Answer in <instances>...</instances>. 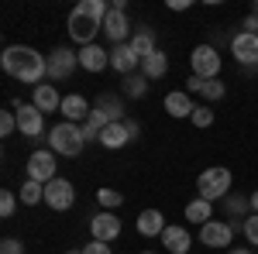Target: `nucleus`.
<instances>
[{
  "mask_svg": "<svg viewBox=\"0 0 258 254\" xmlns=\"http://www.w3.org/2000/svg\"><path fill=\"white\" fill-rule=\"evenodd\" d=\"M165 114L169 117H176V120H182V117H193V110H197V103L189 100V93L186 90H172L169 97H165Z\"/></svg>",
  "mask_w": 258,
  "mask_h": 254,
  "instance_id": "obj_16",
  "label": "nucleus"
},
{
  "mask_svg": "<svg viewBox=\"0 0 258 254\" xmlns=\"http://www.w3.org/2000/svg\"><path fill=\"white\" fill-rule=\"evenodd\" d=\"M62 117L69 120V124H86V117L93 114V107H90V100L80 97V93H69V97H62Z\"/></svg>",
  "mask_w": 258,
  "mask_h": 254,
  "instance_id": "obj_15",
  "label": "nucleus"
},
{
  "mask_svg": "<svg viewBox=\"0 0 258 254\" xmlns=\"http://www.w3.org/2000/svg\"><path fill=\"white\" fill-rule=\"evenodd\" d=\"M90 234H93V240L110 244V240H117V237H120V220L110 213V210H103V213H97L93 220H90Z\"/></svg>",
  "mask_w": 258,
  "mask_h": 254,
  "instance_id": "obj_12",
  "label": "nucleus"
},
{
  "mask_svg": "<svg viewBox=\"0 0 258 254\" xmlns=\"http://www.w3.org/2000/svg\"><path fill=\"white\" fill-rule=\"evenodd\" d=\"M107 4L103 0H80L73 11H69V38L76 41L80 48L93 45L100 31H103V18H107Z\"/></svg>",
  "mask_w": 258,
  "mask_h": 254,
  "instance_id": "obj_2",
  "label": "nucleus"
},
{
  "mask_svg": "<svg viewBox=\"0 0 258 254\" xmlns=\"http://www.w3.org/2000/svg\"><path fill=\"white\" fill-rule=\"evenodd\" d=\"M141 254H155V251H141Z\"/></svg>",
  "mask_w": 258,
  "mask_h": 254,
  "instance_id": "obj_45",
  "label": "nucleus"
},
{
  "mask_svg": "<svg viewBox=\"0 0 258 254\" xmlns=\"http://www.w3.org/2000/svg\"><path fill=\"white\" fill-rule=\"evenodd\" d=\"M138 65H141V59L135 55L131 41L110 48V69H114V72H120V76H135V69H138Z\"/></svg>",
  "mask_w": 258,
  "mask_h": 254,
  "instance_id": "obj_14",
  "label": "nucleus"
},
{
  "mask_svg": "<svg viewBox=\"0 0 258 254\" xmlns=\"http://www.w3.org/2000/svg\"><path fill=\"white\" fill-rule=\"evenodd\" d=\"M80 127H83V137H86V141H100L103 127H107V120H103V114H97V110H93V114L86 117V124H80Z\"/></svg>",
  "mask_w": 258,
  "mask_h": 254,
  "instance_id": "obj_28",
  "label": "nucleus"
},
{
  "mask_svg": "<svg viewBox=\"0 0 258 254\" xmlns=\"http://www.w3.org/2000/svg\"><path fill=\"white\" fill-rule=\"evenodd\" d=\"M241 28H244V31H248V35H258V18H255V14H248V18H244V24H241Z\"/></svg>",
  "mask_w": 258,
  "mask_h": 254,
  "instance_id": "obj_39",
  "label": "nucleus"
},
{
  "mask_svg": "<svg viewBox=\"0 0 258 254\" xmlns=\"http://www.w3.org/2000/svg\"><path fill=\"white\" fill-rule=\"evenodd\" d=\"M48 148H52L55 155H66V158L83 155V148H86L83 127H80V124H69V120L55 124V127L48 131Z\"/></svg>",
  "mask_w": 258,
  "mask_h": 254,
  "instance_id": "obj_3",
  "label": "nucleus"
},
{
  "mask_svg": "<svg viewBox=\"0 0 258 254\" xmlns=\"http://www.w3.org/2000/svg\"><path fill=\"white\" fill-rule=\"evenodd\" d=\"M80 65L86 72H103L110 65V52H103L100 45H86V48H80Z\"/></svg>",
  "mask_w": 258,
  "mask_h": 254,
  "instance_id": "obj_21",
  "label": "nucleus"
},
{
  "mask_svg": "<svg viewBox=\"0 0 258 254\" xmlns=\"http://www.w3.org/2000/svg\"><path fill=\"white\" fill-rule=\"evenodd\" d=\"M241 234H244V240H248L251 247H258V213H251L248 220H244V227H241Z\"/></svg>",
  "mask_w": 258,
  "mask_h": 254,
  "instance_id": "obj_33",
  "label": "nucleus"
},
{
  "mask_svg": "<svg viewBox=\"0 0 258 254\" xmlns=\"http://www.w3.org/2000/svg\"><path fill=\"white\" fill-rule=\"evenodd\" d=\"M0 254H24V244H21L18 237H4L0 240Z\"/></svg>",
  "mask_w": 258,
  "mask_h": 254,
  "instance_id": "obj_36",
  "label": "nucleus"
},
{
  "mask_svg": "<svg viewBox=\"0 0 258 254\" xmlns=\"http://www.w3.org/2000/svg\"><path fill=\"white\" fill-rule=\"evenodd\" d=\"M165 72H169V55H165L162 48H159V52H152L148 59H141V76H145V79H162Z\"/></svg>",
  "mask_w": 258,
  "mask_h": 254,
  "instance_id": "obj_23",
  "label": "nucleus"
},
{
  "mask_svg": "<svg viewBox=\"0 0 258 254\" xmlns=\"http://www.w3.org/2000/svg\"><path fill=\"white\" fill-rule=\"evenodd\" d=\"M83 254H110V247H107L103 240H90V244L83 247Z\"/></svg>",
  "mask_w": 258,
  "mask_h": 254,
  "instance_id": "obj_37",
  "label": "nucleus"
},
{
  "mask_svg": "<svg viewBox=\"0 0 258 254\" xmlns=\"http://www.w3.org/2000/svg\"><path fill=\"white\" fill-rule=\"evenodd\" d=\"M131 141V131H127V120H120V124H107L103 127V134H100V144L103 148H110V151H117Z\"/></svg>",
  "mask_w": 258,
  "mask_h": 254,
  "instance_id": "obj_22",
  "label": "nucleus"
},
{
  "mask_svg": "<svg viewBox=\"0 0 258 254\" xmlns=\"http://www.w3.org/2000/svg\"><path fill=\"white\" fill-rule=\"evenodd\" d=\"M251 14H255V18H258V0H255V7H251Z\"/></svg>",
  "mask_w": 258,
  "mask_h": 254,
  "instance_id": "obj_44",
  "label": "nucleus"
},
{
  "mask_svg": "<svg viewBox=\"0 0 258 254\" xmlns=\"http://www.w3.org/2000/svg\"><path fill=\"white\" fill-rule=\"evenodd\" d=\"M248 199H251V213H258V189L251 196H248Z\"/></svg>",
  "mask_w": 258,
  "mask_h": 254,
  "instance_id": "obj_42",
  "label": "nucleus"
},
{
  "mask_svg": "<svg viewBox=\"0 0 258 254\" xmlns=\"http://www.w3.org/2000/svg\"><path fill=\"white\" fill-rule=\"evenodd\" d=\"M55 168H59V165H55V151H45V148H41V151H35V155L28 158V179H31V182L48 186L52 179H59Z\"/></svg>",
  "mask_w": 258,
  "mask_h": 254,
  "instance_id": "obj_8",
  "label": "nucleus"
},
{
  "mask_svg": "<svg viewBox=\"0 0 258 254\" xmlns=\"http://www.w3.org/2000/svg\"><path fill=\"white\" fill-rule=\"evenodd\" d=\"M14 210H18V196L11 193V189H4V193H0V216H4V220H11Z\"/></svg>",
  "mask_w": 258,
  "mask_h": 254,
  "instance_id": "obj_32",
  "label": "nucleus"
},
{
  "mask_svg": "<svg viewBox=\"0 0 258 254\" xmlns=\"http://www.w3.org/2000/svg\"><path fill=\"white\" fill-rule=\"evenodd\" d=\"M93 110L103 114L107 124H120V120H127V117H124V100L114 97V93H100L97 103H93Z\"/></svg>",
  "mask_w": 258,
  "mask_h": 254,
  "instance_id": "obj_17",
  "label": "nucleus"
},
{
  "mask_svg": "<svg viewBox=\"0 0 258 254\" xmlns=\"http://www.w3.org/2000/svg\"><path fill=\"white\" fill-rule=\"evenodd\" d=\"M45 203H48V210H69L73 203H76V189H73V182L69 179H52L48 186H45Z\"/></svg>",
  "mask_w": 258,
  "mask_h": 254,
  "instance_id": "obj_9",
  "label": "nucleus"
},
{
  "mask_svg": "<svg viewBox=\"0 0 258 254\" xmlns=\"http://www.w3.org/2000/svg\"><path fill=\"white\" fill-rule=\"evenodd\" d=\"M231 52H234L238 65H258V35H248V31L234 35L231 38Z\"/></svg>",
  "mask_w": 258,
  "mask_h": 254,
  "instance_id": "obj_13",
  "label": "nucleus"
},
{
  "mask_svg": "<svg viewBox=\"0 0 258 254\" xmlns=\"http://www.w3.org/2000/svg\"><path fill=\"white\" fill-rule=\"evenodd\" d=\"M14 131H18V114H14V110H4V114H0V134L11 137Z\"/></svg>",
  "mask_w": 258,
  "mask_h": 254,
  "instance_id": "obj_34",
  "label": "nucleus"
},
{
  "mask_svg": "<svg viewBox=\"0 0 258 254\" xmlns=\"http://www.w3.org/2000/svg\"><path fill=\"white\" fill-rule=\"evenodd\" d=\"M165 216H162V210H141L138 213V234L141 237H162L165 234Z\"/></svg>",
  "mask_w": 258,
  "mask_h": 254,
  "instance_id": "obj_20",
  "label": "nucleus"
},
{
  "mask_svg": "<svg viewBox=\"0 0 258 254\" xmlns=\"http://www.w3.org/2000/svg\"><path fill=\"white\" fill-rule=\"evenodd\" d=\"M76 65H80V52H73V48L59 45V48L48 55V79H55V82H66V79L76 72Z\"/></svg>",
  "mask_w": 258,
  "mask_h": 254,
  "instance_id": "obj_7",
  "label": "nucleus"
},
{
  "mask_svg": "<svg viewBox=\"0 0 258 254\" xmlns=\"http://www.w3.org/2000/svg\"><path fill=\"white\" fill-rule=\"evenodd\" d=\"M189 65H193V76H200V79H217L220 69H224V62H220L214 45H197L193 55H189Z\"/></svg>",
  "mask_w": 258,
  "mask_h": 254,
  "instance_id": "obj_5",
  "label": "nucleus"
},
{
  "mask_svg": "<svg viewBox=\"0 0 258 254\" xmlns=\"http://www.w3.org/2000/svg\"><path fill=\"white\" fill-rule=\"evenodd\" d=\"M0 65H4L7 76L21 79L28 86H41L48 79V59L41 52H35L31 45H7L4 55H0Z\"/></svg>",
  "mask_w": 258,
  "mask_h": 254,
  "instance_id": "obj_1",
  "label": "nucleus"
},
{
  "mask_svg": "<svg viewBox=\"0 0 258 254\" xmlns=\"http://www.w3.org/2000/svg\"><path fill=\"white\" fill-rule=\"evenodd\" d=\"M189 120H193L197 127H210V124H214V110H210V107H197Z\"/></svg>",
  "mask_w": 258,
  "mask_h": 254,
  "instance_id": "obj_35",
  "label": "nucleus"
},
{
  "mask_svg": "<svg viewBox=\"0 0 258 254\" xmlns=\"http://www.w3.org/2000/svg\"><path fill=\"white\" fill-rule=\"evenodd\" d=\"M203 97L210 100V103H217V100L227 97V86H224L220 79H207V82H203Z\"/></svg>",
  "mask_w": 258,
  "mask_h": 254,
  "instance_id": "obj_31",
  "label": "nucleus"
},
{
  "mask_svg": "<svg viewBox=\"0 0 258 254\" xmlns=\"http://www.w3.org/2000/svg\"><path fill=\"white\" fill-rule=\"evenodd\" d=\"M97 203L103 206V210H110V213H114L120 203H124V196H120L117 189H107V186H103V189H97Z\"/></svg>",
  "mask_w": 258,
  "mask_h": 254,
  "instance_id": "obj_30",
  "label": "nucleus"
},
{
  "mask_svg": "<svg viewBox=\"0 0 258 254\" xmlns=\"http://www.w3.org/2000/svg\"><path fill=\"white\" fill-rule=\"evenodd\" d=\"M103 35L114 41V45H127V35H131V21H127V14L117 11V7H110L107 18H103Z\"/></svg>",
  "mask_w": 258,
  "mask_h": 254,
  "instance_id": "obj_11",
  "label": "nucleus"
},
{
  "mask_svg": "<svg viewBox=\"0 0 258 254\" xmlns=\"http://www.w3.org/2000/svg\"><path fill=\"white\" fill-rule=\"evenodd\" d=\"M231 168H224V165H214V168H207V172H200L197 179V193L200 199H207V203H214V199H227L231 196Z\"/></svg>",
  "mask_w": 258,
  "mask_h": 254,
  "instance_id": "obj_4",
  "label": "nucleus"
},
{
  "mask_svg": "<svg viewBox=\"0 0 258 254\" xmlns=\"http://www.w3.org/2000/svg\"><path fill=\"white\" fill-rule=\"evenodd\" d=\"M69 254H83V251H69Z\"/></svg>",
  "mask_w": 258,
  "mask_h": 254,
  "instance_id": "obj_46",
  "label": "nucleus"
},
{
  "mask_svg": "<svg viewBox=\"0 0 258 254\" xmlns=\"http://www.w3.org/2000/svg\"><path fill=\"white\" fill-rule=\"evenodd\" d=\"M224 213L231 216V223H234V220H248V216H251V199H244V196H227V199H224Z\"/></svg>",
  "mask_w": 258,
  "mask_h": 254,
  "instance_id": "obj_26",
  "label": "nucleus"
},
{
  "mask_svg": "<svg viewBox=\"0 0 258 254\" xmlns=\"http://www.w3.org/2000/svg\"><path fill=\"white\" fill-rule=\"evenodd\" d=\"M200 240H203L207 247H231V240H234V227L224 223V220H210V223L200 227Z\"/></svg>",
  "mask_w": 258,
  "mask_h": 254,
  "instance_id": "obj_10",
  "label": "nucleus"
},
{
  "mask_svg": "<svg viewBox=\"0 0 258 254\" xmlns=\"http://www.w3.org/2000/svg\"><path fill=\"white\" fill-rule=\"evenodd\" d=\"M31 103L38 107L41 114H55V110H62V97H59V90H55L52 82H41V86H35Z\"/></svg>",
  "mask_w": 258,
  "mask_h": 254,
  "instance_id": "obj_18",
  "label": "nucleus"
},
{
  "mask_svg": "<svg viewBox=\"0 0 258 254\" xmlns=\"http://www.w3.org/2000/svg\"><path fill=\"white\" fill-rule=\"evenodd\" d=\"M189 4H193V0H169L172 11H189Z\"/></svg>",
  "mask_w": 258,
  "mask_h": 254,
  "instance_id": "obj_40",
  "label": "nucleus"
},
{
  "mask_svg": "<svg viewBox=\"0 0 258 254\" xmlns=\"http://www.w3.org/2000/svg\"><path fill=\"white\" fill-rule=\"evenodd\" d=\"M189 230L186 227H179V223H172V227H165V234H162V247L169 254H189Z\"/></svg>",
  "mask_w": 258,
  "mask_h": 254,
  "instance_id": "obj_19",
  "label": "nucleus"
},
{
  "mask_svg": "<svg viewBox=\"0 0 258 254\" xmlns=\"http://www.w3.org/2000/svg\"><path fill=\"white\" fill-rule=\"evenodd\" d=\"M131 48H135V55H138V59H148L152 52H159L155 35H152L148 28H141V31H135V35H131Z\"/></svg>",
  "mask_w": 258,
  "mask_h": 254,
  "instance_id": "obj_25",
  "label": "nucleus"
},
{
  "mask_svg": "<svg viewBox=\"0 0 258 254\" xmlns=\"http://www.w3.org/2000/svg\"><path fill=\"white\" fill-rule=\"evenodd\" d=\"M231 254H251L248 247H231Z\"/></svg>",
  "mask_w": 258,
  "mask_h": 254,
  "instance_id": "obj_43",
  "label": "nucleus"
},
{
  "mask_svg": "<svg viewBox=\"0 0 258 254\" xmlns=\"http://www.w3.org/2000/svg\"><path fill=\"white\" fill-rule=\"evenodd\" d=\"M210 220H214V206H210V203H207V199H193V203H186V223H200V227H203V223H210Z\"/></svg>",
  "mask_w": 258,
  "mask_h": 254,
  "instance_id": "obj_24",
  "label": "nucleus"
},
{
  "mask_svg": "<svg viewBox=\"0 0 258 254\" xmlns=\"http://www.w3.org/2000/svg\"><path fill=\"white\" fill-rule=\"evenodd\" d=\"M127 131H131V141H135V137L141 134V124H138V120H127Z\"/></svg>",
  "mask_w": 258,
  "mask_h": 254,
  "instance_id": "obj_41",
  "label": "nucleus"
},
{
  "mask_svg": "<svg viewBox=\"0 0 258 254\" xmlns=\"http://www.w3.org/2000/svg\"><path fill=\"white\" fill-rule=\"evenodd\" d=\"M124 93L131 100H141L145 93H148V79L141 76V72H135V76H124Z\"/></svg>",
  "mask_w": 258,
  "mask_h": 254,
  "instance_id": "obj_29",
  "label": "nucleus"
},
{
  "mask_svg": "<svg viewBox=\"0 0 258 254\" xmlns=\"http://www.w3.org/2000/svg\"><path fill=\"white\" fill-rule=\"evenodd\" d=\"M14 114H18V131L21 137H31V141H38L45 134V114H41L35 103H14Z\"/></svg>",
  "mask_w": 258,
  "mask_h": 254,
  "instance_id": "obj_6",
  "label": "nucleus"
},
{
  "mask_svg": "<svg viewBox=\"0 0 258 254\" xmlns=\"http://www.w3.org/2000/svg\"><path fill=\"white\" fill-rule=\"evenodd\" d=\"M21 203H24V206H38V203H45V186L28 179V182L21 186Z\"/></svg>",
  "mask_w": 258,
  "mask_h": 254,
  "instance_id": "obj_27",
  "label": "nucleus"
},
{
  "mask_svg": "<svg viewBox=\"0 0 258 254\" xmlns=\"http://www.w3.org/2000/svg\"><path fill=\"white\" fill-rule=\"evenodd\" d=\"M203 82H207V79L189 76V79H186V93H203Z\"/></svg>",
  "mask_w": 258,
  "mask_h": 254,
  "instance_id": "obj_38",
  "label": "nucleus"
}]
</instances>
